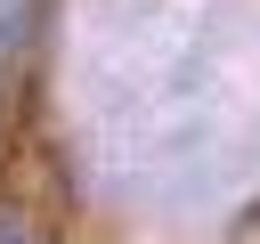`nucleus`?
<instances>
[{
	"instance_id": "1",
	"label": "nucleus",
	"mask_w": 260,
	"mask_h": 244,
	"mask_svg": "<svg viewBox=\"0 0 260 244\" xmlns=\"http://www.w3.org/2000/svg\"><path fill=\"white\" fill-rule=\"evenodd\" d=\"M32 16H41L32 0H0V73L24 57V41H32Z\"/></svg>"
},
{
	"instance_id": "2",
	"label": "nucleus",
	"mask_w": 260,
	"mask_h": 244,
	"mask_svg": "<svg viewBox=\"0 0 260 244\" xmlns=\"http://www.w3.org/2000/svg\"><path fill=\"white\" fill-rule=\"evenodd\" d=\"M0 244H49V236H41L24 211H8V203H0Z\"/></svg>"
}]
</instances>
